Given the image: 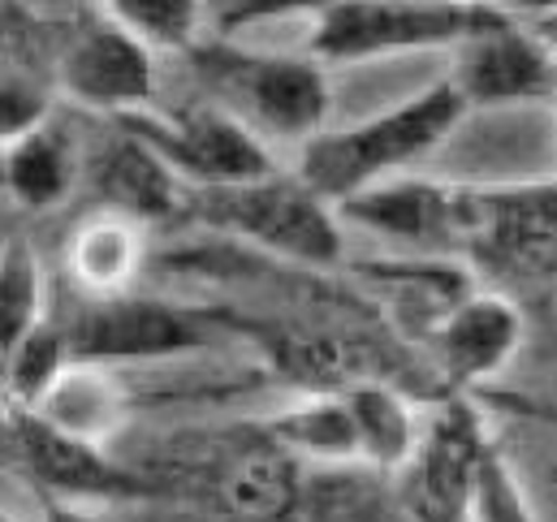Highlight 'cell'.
Instances as JSON below:
<instances>
[{
  "mask_svg": "<svg viewBox=\"0 0 557 522\" xmlns=\"http://www.w3.org/2000/svg\"><path fill=\"white\" fill-rule=\"evenodd\" d=\"M186 216H199L203 225L247 238L260 251L281 256L294 263H337L342 256V234L333 203L320 199L298 173L294 177H256V182H234V186H208L190 190Z\"/></svg>",
  "mask_w": 557,
  "mask_h": 522,
  "instance_id": "5",
  "label": "cell"
},
{
  "mask_svg": "<svg viewBox=\"0 0 557 522\" xmlns=\"http://www.w3.org/2000/svg\"><path fill=\"white\" fill-rule=\"evenodd\" d=\"M44 522H100V519L83 514L74 501H57V497H48V501H44Z\"/></svg>",
  "mask_w": 557,
  "mask_h": 522,
  "instance_id": "26",
  "label": "cell"
},
{
  "mask_svg": "<svg viewBox=\"0 0 557 522\" xmlns=\"http://www.w3.org/2000/svg\"><path fill=\"white\" fill-rule=\"evenodd\" d=\"M212 506L230 522H285L298 510V467L277 436L234 449L212 480Z\"/></svg>",
  "mask_w": 557,
  "mask_h": 522,
  "instance_id": "13",
  "label": "cell"
},
{
  "mask_svg": "<svg viewBox=\"0 0 557 522\" xmlns=\"http://www.w3.org/2000/svg\"><path fill=\"white\" fill-rule=\"evenodd\" d=\"M4 440H9V462L57 501H131L156 493L135 471L113 462L104 445L70 436L35 410L9 406Z\"/></svg>",
  "mask_w": 557,
  "mask_h": 522,
  "instance_id": "9",
  "label": "cell"
},
{
  "mask_svg": "<svg viewBox=\"0 0 557 522\" xmlns=\"http://www.w3.org/2000/svg\"><path fill=\"white\" fill-rule=\"evenodd\" d=\"M96 186L109 208H122L139 221H169L177 212L186 216L190 203V186L177 177V169L156 147H147L139 134L122 126L113 147L96 164Z\"/></svg>",
  "mask_w": 557,
  "mask_h": 522,
  "instance_id": "15",
  "label": "cell"
},
{
  "mask_svg": "<svg viewBox=\"0 0 557 522\" xmlns=\"http://www.w3.org/2000/svg\"><path fill=\"white\" fill-rule=\"evenodd\" d=\"M454 87L467 109H502L557 96V52L519 22L484 30L454 48Z\"/></svg>",
  "mask_w": 557,
  "mask_h": 522,
  "instance_id": "11",
  "label": "cell"
},
{
  "mask_svg": "<svg viewBox=\"0 0 557 522\" xmlns=\"http://www.w3.org/2000/svg\"><path fill=\"white\" fill-rule=\"evenodd\" d=\"M117 126L139 134L147 147H156L190 190L234 186V182H256L277 173L264 138L251 134L243 122H234L216 104H195L169 117H156L143 109L131 117H117Z\"/></svg>",
  "mask_w": 557,
  "mask_h": 522,
  "instance_id": "7",
  "label": "cell"
},
{
  "mask_svg": "<svg viewBox=\"0 0 557 522\" xmlns=\"http://www.w3.org/2000/svg\"><path fill=\"white\" fill-rule=\"evenodd\" d=\"M0 285H4V298H0V315H4V350L13 341H22L35 324H44V276H39V263L30 256V247L22 238H9L4 243V268H0Z\"/></svg>",
  "mask_w": 557,
  "mask_h": 522,
  "instance_id": "23",
  "label": "cell"
},
{
  "mask_svg": "<svg viewBox=\"0 0 557 522\" xmlns=\"http://www.w3.org/2000/svg\"><path fill=\"white\" fill-rule=\"evenodd\" d=\"M454 251L510 298L557 289V177L506 186H454Z\"/></svg>",
  "mask_w": 557,
  "mask_h": 522,
  "instance_id": "2",
  "label": "cell"
},
{
  "mask_svg": "<svg viewBox=\"0 0 557 522\" xmlns=\"http://www.w3.org/2000/svg\"><path fill=\"white\" fill-rule=\"evenodd\" d=\"M480 4H502V0H480ZM532 13H541V9H549V4H557V0H523Z\"/></svg>",
  "mask_w": 557,
  "mask_h": 522,
  "instance_id": "28",
  "label": "cell"
},
{
  "mask_svg": "<svg viewBox=\"0 0 557 522\" xmlns=\"http://www.w3.org/2000/svg\"><path fill=\"white\" fill-rule=\"evenodd\" d=\"M337 0H230L225 9H221V30H225V39L234 35V30H243V26H251V22H260V17H285V13H324V9H333Z\"/></svg>",
  "mask_w": 557,
  "mask_h": 522,
  "instance_id": "25",
  "label": "cell"
},
{
  "mask_svg": "<svg viewBox=\"0 0 557 522\" xmlns=\"http://www.w3.org/2000/svg\"><path fill=\"white\" fill-rule=\"evenodd\" d=\"M337 212L372 234L411 247H454V186L423 177H389L346 203Z\"/></svg>",
  "mask_w": 557,
  "mask_h": 522,
  "instance_id": "14",
  "label": "cell"
},
{
  "mask_svg": "<svg viewBox=\"0 0 557 522\" xmlns=\"http://www.w3.org/2000/svg\"><path fill=\"white\" fill-rule=\"evenodd\" d=\"M143 260H147V221L109 203L83 216L65 247V263L78 294H91V298L126 294L131 281L139 276Z\"/></svg>",
  "mask_w": 557,
  "mask_h": 522,
  "instance_id": "16",
  "label": "cell"
},
{
  "mask_svg": "<svg viewBox=\"0 0 557 522\" xmlns=\"http://www.w3.org/2000/svg\"><path fill=\"white\" fill-rule=\"evenodd\" d=\"M471 514L480 522H532L528 501H523V493H519V484H515V475L497 449H488V458H484V475H480Z\"/></svg>",
  "mask_w": 557,
  "mask_h": 522,
  "instance_id": "24",
  "label": "cell"
},
{
  "mask_svg": "<svg viewBox=\"0 0 557 522\" xmlns=\"http://www.w3.org/2000/svg\"><path fill=\"white\" fill-rule=\"evenodd\" d=\"M186 57L195 78L212 96V104L225 109L251 134L302 147L307 138L324 130V117H329L324 61L247 52V48H234L230 39L195 44Z\"/></svg>",
  "mask_w": 557,
  "mask_h": 522,
  "instance_id": "3",
  "label": "cell"
},
{
  "mask_svg": "<svg viewBox=\"0 0 557 522\" xmlns=\"http://www.w3.org/2000/svg\"><path fill=\"white\" fill-rule=\"evenodd\" d=\"M532 30H536V35H541V39L557 52V4H549V9H541V13H536V26H532Z\"/></svg>",
  "mask_w": 557,
  "mask_h": 522,
  "instance_id": "27",
  "label": "cell"
},
{
  "mask_svg": "<svg viewBox=\"0 0 557 522\" xmlns=\"http://www.w3.org/2000/svg\"><path fill=\"white\" fill-rule=\"evenodd\" d=\"M467 113L454 78L432 83L389 113H376L346 130H320L298 147V177L329 203H346L428 156Z\"/></svg>",
  "mask_w": 557,
  "mask_h": 522,
  "instance_id": "1",
  "label": "cell"
},
{
  "mask_svg": "<svg viewBox=\"0 0 557 522\" xmlns=\"http://www.w3.org/2000/svg\"><path fill=\"white\" fill-rule=\"evenodd\" d=\"M156 87V52L104 4L83 9L61 44V91L109 117L143 113Z\"/></svg>",
  "mask_w": 557,
  "mask_h": 522,
  "instance_id": "8",
  "label": "cell"
},
{
  "mask_svg": "<svg viewBox=\"0 0 557 522\" xmlns=\"http://www.w3.org/2000/svg\"><path fill=\"white\" fill-rule=\"evenodd\" d=\"M74 156L65 134L48 122L35 130L4 138V186L22 208H52L70 195Z\"/></svg>",
  "mask_w": 557,
  "mask_h": 522,
  "instance_id": "19",
  "label": "cell"
},
{
  "mask_svg": "<svg viewBox=\"0 0 557 522\" xmlns=\"http://www.w3.org/2000/svg\"><path fill=\"white\" fill-rule=\"evenodd\" d=\"M269 432L289 453H311L324 462H368L359 419H355L346 393H311L302 406L277 414L269 423Z\"/></svg>",
  "mask_w": 557,
  "mask_h": 522,
  "instance_id": "18",
  "label": "cell"
},
{
  "mask_svg": "<svg viewBox=\"0 0 557 522\" xmlns=\"http://www.w3.org/2000/svg\"><path fill=\"white\" fill-rule=\"evenodd\" d=\"M346 397H350V410L359 419L363 458L376 462V467H407V458L419 445V427L407 397L389 389L385 381L355 385V389H346Z\"/></svg>",
  "mask_w": 557,
  "mask_h": 522,
  "instance_id": "20",
  "label": "cell"
},
{
  "mask_svg": "<svg viewBox=\"0 0 557 522\" xmlns=\"http://www.w3.org/2000/svg\"><path fill=\"white\" fill-rule=\"evenodd\" d=\"M74 363L70 355V341L61 333V324L44 320L35 324L22 341H13L4 350V393H9V406H22V410H35L48 389L61 381V372Z\"/></svg>",
  "mask_w": 557,
  "mask_h": 522,
  "instance_id": "21",
  "label": "cell"
},
{
  "mask_svg": "<svg viewBox=\"0 0 557 522\" xmlns=\"http://www.w3.org/2000/svg\"><path fill=\"white\" fill-rule=\"evenodd\" d=\"M126 30H135L151 52H190L199 35V0H100Z\"/></svg>",
  "mask_w": 557,
  "mask_h": 522,
  "instance_id": "22",
  "label": "cell"
},
{
  "mask_svg": "<svg viewBox=\"0 0 557 522\" xmlns=\"http://www.w3.org/2000/svg\"><path fill=\"white\" fill-rule=\"evenodd\" d=\"M61 333L78 363L109 368V363H131V359H169V355L199 350L208 346L212 320L126 289V294H104V298L83 294V302H74L70 320L61 324Z\"/></svg>",
  "mask_w": 557,
  "mask_h": 522,
  "instance_id": "6",
  "label": "cell"
},
{
  "mask_svg": "<svg viewBox=\"0 0 557 522\" xmlns=\"http://www.w3.org/2000/svg\"><path fill=\"white\" fill-rule=\"evenodd\" d=\"M441 363L454 385H484L493 381L523 341V311L510 294H467L449 307L441 333Z\"/></svg>",
  "mask_w": 557,
  "mask_h": 522,
  "instance_id": "12",
  "label": "cell"
},
{
  "mask_svg": "<svg viewBox=\"0 0 557 522\" xmlns=\"http://www.w3.org/2000/svg\"><path fill=\"white\" fill-rule=\"evenodd\" d=\"M515 22L502 4L480 0H337L315 17V61H372L389 52L462 48L467 39Z\"/></svg>",
  "mask_w": 557,
  "mask_h": 522,
  "instance_id": "4",
  "label": "cell"
},
{
  "mask_svg": "<svg viewBox=\"0 0 557 522\" xmlns=\"http://www.w3.org/2000/svg\"><path fill=\"white\" fill-rule=\"evenodd\" d=\"M493 440L484 436L480 414L467 401H449L428 432L419 436L416 453L407 458L403 493L419 522H467L475 510V488L484 475Z\"/></svg>",
  "mask_w": 557,
  "mask_h": 522,
  "instance_id": "10",
  "label": "cell"
},
{
  "mask_svg": "<svg viewBox=\"0 0 557 522\" xmlns=\"http://www.w3.org/2000/svg\"><path fill=\"white\" fill-rule=\"evenodd\" d=\"M35 414H44L48 423H57L70 436L104 445L126 419V389L104 363L74 359L61 372V381L48 389V397L35 406Z\"/></svg>",
  "mask_w": 557,
  "mask_h": 522,
  "instance_id": "17",
  "label": "cell"
}]
</instances>
